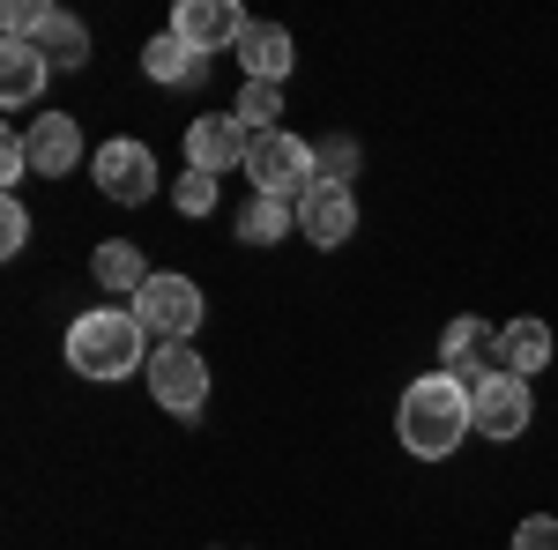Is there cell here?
<instances>
[{
    "instance_id": "obj_11",
    "label": "cell",
    "mask_w": 558,
    "mask_h": 550,
    "mask_svg": "<svg viewBox=\"0 0 558 550\" xmlns=\"http://www.w3.org/2000/svg\"><path fill=\"white\" fill-rule=\"evenodd\" d=\"M23 142H31V171H38V179H60V171L83 164V127H75L68 112L31 120V127H23Z\"/></svg>"
},
{
    "instance_id": "obj_23",
    "label": "cell",
    "mask_w": 558,
    "mask_h": 550,
    "mask_svg": "<svg viewBox=\"0 0 558 550\" xmlns=\"http://www.w3.org/2000/svg\"><path fill=\"white\" fill-rule=\"evenodd\" d=\"M514 550H558V521L551 513H529V521L514 528Z\"/></svg>"
},
{
    "instance_id": "obj_3",
    "label": "cell",
    "mask_w": 558,
    "mask_h": 550,
    "mask_svg": "<svg viewBox=\"0 0 558 550\" xmlns=\"http://www.w3.org/2000/svg\"><path fill=\"white\" fill-rule=\"evenodd\" d=\"M246 179H254V194H276V201H291L299 209L305 194L320 186V149L299 142V134H254V149H246Z\"/></svg>"
},
{
    "instance_id": "obj_1",
    "label": "cell",
    "mask_w": 558,
    "mask_h": 550,
    "mask_svg": "<svg viewBox=\"0 0 558 550\" xmlns=\"http://www.w3.org/2000/svg\"><path fill=\"white\" fill-rule=\"evenodd\" d=\"M395 431H402V454L417 462H447L462 447V431H476L470 410V387L454 372H425V380L402 387V410H395Z\"/></svg>"
},
{
    "instance_id": "obj_7",
    "label": "cell",
    "mask_w": 558,
    "mask_h": 550,
    "mask_svg": "<svg viewBox=\"0 0 558 550\" xmlns=\"http://www.w3.org/2000/svg\"><path fill=\"white\" fill-rule=\"evenodd\" d=\"M89 171H97V186H105V201H120V209H142L149 194H157V157L142 149V142H105L97 157H89Z\"/></svg>"
},
{
    "instance_id": "obj_12",
    "label": "cell",
    "mask_w": 558,
    "mask_h": 550,
    "mask_svg": "<svg viewBox=\"0 0 558 550\" xmlns=\"http://www.w3.org/2000/svg\"><path fill=\"white\" fill-rule=\"evenodd\" d=\"M45 75H52V60H45L38 45L0 38V105H8V112L38 105V97H45Z\"/></svg>"
},
{
    "instance_id": "obj_24",
    "label": "cell",
    "mask_w": 558,
    "mask_h": 550,
    "mask_svg": "<svg viewBox=\"0 0 558 550\" xmlns=\"http://www.w3.org/2000/svg\"><path fill=\"white\" fill-rule=\"evenodd\" d=\"M0 179H8V186L31 179V142H23V134H0Z\"/></svg>"
},
{
    "instance_id": "obj_17",
    "label": "cell",
    "mask_w": 558,
    "mask_h": 550,
    "mask_svg": "<svg viewBox=\"0 0 558 550\" xmlns=\"http://www.w3.org/2000/svg\"><path fill=\"white\" fill-rule=\"evenodd\" d=\"M52 60V75H68V68H83L89 60V30L68 15V8H45V23H38V38H31Z\"/></svg>"
},
{
    "instance_id": "obj_22",
    "label": "cell",
    "mask_w": 558,
    "mask_h": 550,
    "mask_svg": "<svg viewBox=\"0 0 558 550\" xmlns=\"http://www.w3.org/2000/svg\"><path fill=\"white\" fill-rule=\"evenodd\" d=\"M31 246V216H23V201L8 194V209H0V254H23Z\"/></svg>"
},
{
    "instance_id": "obj_2",
    "label": "cell",
    "mask_w": 558,
    "mask_h": 550,
    "mask_svg": "<svg viewBox=\"0 0 558 550\" xmlns=\"http://www.w3.org/2000/svg\"><path fill=\"white\" fill-rule=\"evenodd\" d=\"M149 350L157 342L142 335L134 305H97L68 328V365L83 380H128V372H149Z\"/></svg>"
},
{
    "instance_id": "obj_10",
    "label": "cell",
    "mask_w": 558,
    "mask_h": 550,
    "mask_svg": "<svg viewBox=\"0 0 558 550\" xmlns=\"http://www.w3.org/2000/svg\"><path fill=\"white\" fill-rule=\"evenodd\" d=\"M299 231L320 246V254H336L350 231H357V194H350V186H336V179H320V186L299 201Z\"/></svg>"
},
{
    "instance_id": "obj_21",
    "label": "cell",
    "mask_w": 558,
    "mask_h": 550,
    "mask_svg": "<svg viewBox=\"0 0 558 550\" xmlns=\"http://www.w3.org/2000/svg\"><path fill=\"white\" fill-rule=\"evenodd\" d=\"M350 171H357V142H320V179H336V186H350Z\"/></svg>"
},
{
    "instance_id": "obj_16",
    "label": "cell",
    "mask_w": 558,
    "mask_h": 550,
    "mask_svg": "<svg viewBox=\"0 0 558 550\" xmlns=\"http://www.w3.org/2000/svg\"><path fill=\"white\" fill-rule=\"evenodd\" d=\"M89 276H97V283H105L112 297H134L142 283H149V276H157V268L142 260V246H134V239H105V246L89 254Z\"/></svg>"
},
{
    "instance_id": "obj_15",
    "label": "cell",
    "mask_w": 558,
    "mask_h": 550,
    "mask_svg": "<svg viewBox=\"0 0 558 550\" xmlns=\"http://www.w3.org/2000/svg\"><path fill=\"white\" fill-rule=\"evenodd\" d=\"M492 350H499V372L536 380V372L551 365V328H544V320H507V328L492 335Z\"/></svg>"
},
{
    "instance_id": "obj_20",
    "label": "cell",
    "mask_w": 558,
    "mask_h": 550,
    "mask_svg": "<svg viewBox=\"0 0 558 550\" xmlns=\"http://www.w3.org/2000/svg\"><path fill=\"white\" fill-rule=\"evenodd\" d=\"M172 209L179 216H209L216 209V179H209V171H186V179L172 186Z\"/></svg>"
},
{
    "instance_id": "obj_9",
    "label": "cell",
    "mask_w": 558,
    "mask_h": 550,
    "mask_svg": "<svg viewBox=\"0 0 558 550\" xmlns=\"http://www.w3.org/2000/svg\"><path fill=\"white\" fill-rule=\"evenodd\" d=\"M246 149H254V127H246V120H239V112H209V120H194V127H186V164L194 171H246Z\"/></svg>"
},
{
    "instance_id": "obj_8",
    "label": "cell",
    "mask_w": 558,
    "mask_h": 550,
    "mask_svg": "<svg viewBox=\"0 0 558 550\" xmlns=\"http://www.w3.org/2000/svg\"><path fill=\"white\" fill-rule=\"evenodd\" d=\"M246 23H254V15H246L239 0H179V8H172V38H186L202 60H209V52H223V45L239 52Z\"/></svg>"
},
{
    "instance_id": "obj_18",
    "label": "cell",
    "mask_w": 558,
    "mask_h": 550,
    "mask_svg": "<svg viewBox=\"0 0 558 550\" xmlns=\"http://www.w3.org/2000/svg\"><path fill=\"white\" fill-rule=\"evenodd\" d=\"M291 223H299V209H291V201H276V194H254L246 209L231 216V231H239L246 246H276V239H283Z\"/></svg>"
},
{
    "instance_id": "obj_13",
    "label": "cell",
    "mask_w": 558,
    "mask_h": 550,
    "mask_svg": "<svg viewBox=\"0 0 558 550\" xmlns=\"http://www.w3.org/2000/svg\"><path fill=\"white\" fill-rule=\"evenodd\" d=\"M291 30L283 23H246V38H239V68H246V83H283L291 75Z\"/></svg>"
},
{
    "instance_id": "obj_4",
    "label": "cell",
    "mask_w": 558,
    "mask_h": 550,
    "mask_svg": "<svg viewBox=\"0 0 558 550\" xmlns=\"http://www.w3.org/2000/svg\"><path fill=\"white\" fill-rule=\"evenodd\" d=\"M142 380H149V394H157L165 417H202V402H209V365H202L194 342H157Z\"/></svg>"
},
{
    "instance_id": "obj_19",
    "label": "cell",
    "mask_w": 558,
    "mask_h": 550,
    "mask_svg": "<svg viewBox=\"0 0 558 550\" xmlns=\"http://www.w3.org/2000/svg\"><path fill=\"white\" fill-rule=\"evenodd\" d=\"M231 112H239L254 134H276V120H283V83H246Z\"/></svg>"
},
{
    "instance_id": "obj_14",
    "label": "cell",
    "mask_w": 558,
    "mask_h": 550,
    "mask_svg": "<svg viewBox=\"0 0 558 550\" xmlns=\"http://www.w3.org/2000/svg\"><path fill=\"white\" fill-rule=\"evenodd\" d=\"M142 75H149V83H172V89H194L202 75H209V60H202V52H194L186 38L157 30V38L142 45Z\"/></svg>"
},
{
    "instance_id": "obj_5",
    "label": "cell",
    "mask_w": 558,
    "mask_h": 550,
    "mask_svg": "<svg viewBox=\"0 0 558 550\" xmlns=\"http://www.w3.org/2000/svg\"><path fill=\"white\" fill-rule=\"evenodd\" d=\"M134 320H142L149 342H194V328H202V291L186 276H149L134 291Z\"/></svg>"
},
{
    "instance_id": "obj_6",
    "label": "cell",
    "mask_w": 558,
    "mask_h": 550,
    "mask_svg": "<svg viewBox=\"0 0 558 550\" xmlns=\"http://www.w3.org/2000/svg\"><path fill=\"white\" fill-rule=\"evenodd\" d=\"M470 410H476V431H484V439H521L529 417H536L529 380H521V372H499V365L470 387Z\"/></svg>"
}]
</instances>
